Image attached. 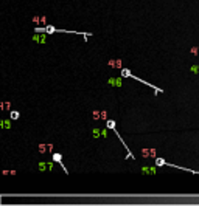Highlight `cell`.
Here are the masks:
<instances>
[{
  "mask_svg": "<svg viewBox=\"0 0 199 206\" xmlns=\"http://www.w3.org/2000/svg\"><path fill=\"white\" fill-rule=\"evenodd\" d=\"M115 126H117V124H115V121H114V119H106V127H107V129H109V130H112L114 133H115V135H117V138H118L120 141H122V144L124 146L126 152H128V154H126V160H128V158H131V160H135L134 154L131 152V149L128 147V144L124 143V140L122 138V135H120V133H118V130H117V127H115Z\"/></svg>",
  "mask_w": 199,
  "mask_h": 206,
  "instance_id": "obj_1",
  "label": "cell"
},
{
  "mask_svg": "<svg viewBox=\"0 0 199 206\" xmlns=\"http://www.w3.org/2000/svg\"><path fill=\"white\" fill-rule=\"evenodd\" d=\"M122 76L123 78H131V79H135V81H138V82H142L143 85H148V87H151L156 93H164V90H162L160 87H156V85H153V84H149V82H146V81H143L142 78H137L135 75H132L131 71L128 70V68H122Z\"/></svg>",
  "mask_w": 199,
  "mask_h": 206,
  "instance_id": "obj_2",
  "label": "cell"
},
{
  "mask_svg": "<svg viewBox=\"0 0 199 206\" xmlns=\"http://www.w3.org/2000/svg\"><path fill=\"white\" fill-rule=\"evenodd\" d=\"M106 84L109 87H114V88H120L123 87V76H118V78H109L106 81Z\"/></svg>",
  "mask_w": 199,
  "mask_h": 206,
  "instance_id": "obj_3",
  "label": "cell"
},
{
  "mask_svg": "<svg viewBox=\"0 0 199 206\" xmlns=\"http://www.w3.org/2000/svg\"><path fill=\"white\" fill-rule=\"evenodd\" d=\"M53 163L55 161H41V163H38V169L41 172H50V171H53V167H55Z\"/></svg>",
  "mask_w": 199,
  "mask_h": 206,
  "instance_id": "obj_4",
  "label": "cell"
},
{
  "mask_svg": "<svg viewBox=\"0 0 199 206\" xmlns=\"http://www.w3.org/2000/svg\"><path fill=\"white\" fill-rule=\"evenodd\" d=\"M31 40H34L36 44H45L47 42V33H34L31 36Z\"/></svg>",
  "mask_w": 199,
  "mask_h": 206,
  "instance_id": "obj_5",
  "label": "cell"
},
{
  "mask_svg": "<svg viewBox=\"0 0 199 206\" xmlns=\"http://www.w3.org/2000/svg\"><path fill=\"white\" fill-rule=\"evenodd\" d=\"M157 172V166L156 164H149V166H143L142 167V174L143 175H156Z\"/></svg>",
  "mask_w": 199,
  "mask_h": 206,
  "instance_id": "obj_6",
  "label": "cell"
},
{
  "mask_svg": "<svg viewBox=\"0 0 199 206\" xmlns=\"http://www.w3.org/2000/svg\"><path fill=\"white\" fill-rule=\"evenodd\" d=\"M51 158H53V161H55V163H58V164H59V166H61V167L64 169V172H65V174H69V171H67V169H65V166L62 164V154H59V152H53Z\"/></svg>",
  "mask_w": 199,
  "mask_h": 206,
  "instance_id": "obj_7",
  "label": "cell"
},
{
  "mask_svg": "<svg viewBox=\"0 0 199 206\" xmlns=\"http://www.w3.org/2000/svg\"><path fill=\"white\" fill-rule=\"evenodd\" d=\"M92 115H93V119H95V121H98V119L106 121V119H107V113H106L104 110H95Z\"/></svg>",
  "mask_w": 199,
  "mask_h": 206,
  "instance_id": "obj_8",
  "label": "cell"
},
{
  "mask_svg": "<svg viewBox=\"0 0 199 206\" xmlns=\"http://www.w3.org/2000/svg\"><path fill=\"white\" fill-rule=\"evenodd\" d=\"M142 155L143 158H156V149H143L142 150Z\"/></svg>",
  "mask_w": 199,
  "mask_h": 206,
  "instance_id": "obj_9",
  "label": "cell"
},
{
  "mask_svg": "<svg viewBox=\"0 0 199 206\" xmlns=\"http://www.w3.org/2000/svg\"><path fill=\"white\" fill-rule=\"evenodd\" d=\"M31 22L34 23V25H38V23L47 25V19H45V16H34V17H31Z\"/></svg>",
  "mask_w": 199,
  "mask_h": 206,
  "instance_id": "obj_10",
  "label": "cell"
},
{
  "mask_svg": "<svg viewBox=\"0 0 199 206\" xmlns=\"http://www.w3.org/2000/svg\"><path fill=\"white\" fill-rule=\"evenodd\" d=\"M0 129H13V124H11V118L9 119H0Z\"/></svg>",
  "mask_w": 199,
  "mask_h": 206,
  "instance_id": "obj_11",
  "label": "cell"
},
{
  "mask_svg": "<svg viewBox=\"0 0 199 206\" xmlns=\"http://www.w3.org/2000/svg\"><path fill=\"white\" fill-rule=\"evenodd\" d=\"M92 135L95 140H103V132H101V127H93Z\"/></svg>",
  "mask_w": 199,
  "mask_h": 206,
  "instance_id": "obj_12",
  "label": "cell"
},
{
  "mask_svg": "<svg viewBox=\"0 0 199 206\" xmlns=\"http://www.w3.org/2000/svg\"><path fill=\"white\" fill-rule=\"evenodd\" d=\"M109 65L112 67V68H123V67H122V60H120V59H111Z\"/></svg>",
  "mask_w": 199,
  "mask_h": 206,
  "instance_id": "obj_13",
  "label": "cell"
},
{
  "mask_svg": "<svg viewBox=\"0 0 199 206\" xmlns=\"http://www.w3.org/2000/svg\"><path fill=\"white\" fill-rule=\"evenodd\" d=\"M9 118L13 119V121H14V119H19V118H20V113L17 112V110H11V112H9Z\"/></svg>",
  "mask_w": 199,
  "mask_h": 206,
  "instance_id": "obj_14",
  "label": "cell"
},
{
  "mask_svg": "<svg viewBox=\"0 0 199 206\" xmlns=\"http://www.w3.org/2000/svg\"><path fill=\"white\" fill-rule=\"evenodd\" d=\"M11 108V102H0V110H9Z\"/></svg>",
  "mask_w": 199,
  "mask_h": 206,
  "instance_id": "obj_15",
  "label": "cell"
},
{
  "mask_svg": "<svg viewBox=\"0 0 199 206\" xmlns=\"http://www.w3.org/2000/svg\"><path fill=\"white\" fill-rule=\"evenodd\" d=\"M190 71H191L193 75H198V76H199V64L191 65V67H190Z\"/></svg>",
  "mask_w": 199,
  "mask_h": 206,
  "instance_id": "obj_16",
  "label": "cell"
},
{
  "mask_svg": "<svg viewBox=\"0 0 199 206\" xmlns=\"http://www.w3.org/2000/svg\"><path fill=\"white\" fill-rule=\"evenodd\" d=\"M191 54H195V56H199V47H193V48H191Z\"/></svg>",
  "mask_w": 199,
  "mask_h": 206,
  "instance_id": "obj_17",
  "label": "cell"
},
{
  "mask_svg": "<svg viewBox=\"0 0 199 206\" xmlns=\"http://www.w3.org/2000/svg\"><path fill=\"white\" fill-rule=\"evenodd\" d=\"M3 175H16V171H3Z\"/></svg>",
  "mask_w": 199,
  "mask_h": 206,
  "instance_id": "obj_18",
  "label": "cell"
}]
</instances>
